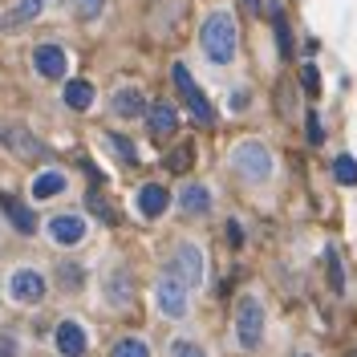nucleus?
I'll return each mask as SVG.
<instances>
[{
    "label": "nucleus",
    "instance_id": "obj_1",
    "mask_svg": "<svg viewBox=\"0 0 357 357\" xmlns=\"http://www.w3.org/2000/svg\"><path fill=\"white\" fill-rule=\"evenodd\" d=\"M199 45L215 66H227V61L236 57V45H240V33H236L231 13H211L199 29Z\"/></svg>",
    "mask_w": 357,
    "mask_h": 357
},
{
    "label": "nucleus",
    "instance_id": "obj_2",
    "mask_svg": "<svg viewBox=\"0 0 357 357\" xmlns=\"http://www.w3.org/2000/svg\"><path fill=\"white\" fill-rule=\"evenodd\" d=\"M231 167L248 178V183H264L272 175V155H268L264 142H240L231 151Z\"/></svg>",
    "mask_w": 357,
    "mask_h": 357
},
{
    "label": "nucleus",
    "instance_id": "obj_3",
    "mask_svg": "<svg viewBox=\"0 0 357 357\" xmlns=\"http://www.w3.org/2000/svg\"><path fill=\"white\" fill-rule=\"evenodd\" d=\"M260 337H264V309L256 296H244L236 305V341L244 349H260Z\"/></svg>",
    "mask_w": 357,
    "mask_h": 357
},
{
    "label": "nucleus",
    "instance_id": "obj_4",
    "mask_svg": "<svg viewBox=\"0 0 357 357\" xmlns=\"http://www.w3.org/2000/svg\"><path fill=\"white\" fill-rule=\"evenodd\" d=\"M171 77H175V86H178V93H183V102L191 106L195 122H199V126H211V122H215V110H211V102H207V98L199 93V86L191 82L187 66H175V69H171Z\"/></svg>",
    "mask_w": 357,
    "mask_h": 357
},
{
    "label": "nucleus",
    "instance_id": "obj_5",
    "mask_svg": "<svg viewBox=\"0 0 357 357\" xmlns=\"http://www.w3.org/2000/svg\"><path fill=\"white\" fill-rule=\"evenodd\" d=\"M203 272H207V264H203V252L195 244H178L175 256H171V276H178L187 289H195V284H203Z\"/></svg>",
    "mask_w": 357,
    "mask_h": 357
},
{
    "label": "nucleus",
    "instance_id": "obj_6",
    "mask_svg": "<svg viewBox=\"0 0 357 357\" xmlns=\"http://www.w3.org/2000/svg\"><path fill=\"white\" fill-rule=\"evenodd\" d=\"M155 301H158V309H162V317H171V321L187 317V284H183L178 276H162V280H158Z\"/></svg>",
    "mask_w": 357,
    "mask_h": 357
},
{
    "label": "nucleus",
    "instance_id": "obj_7",
    "mask_svg": "<svg viewBox=\"0 0 357 357\" xmlns=\"http://www.w3.org/2000/svg\"><path fill=\"white\" fill-rule=\"evenodd\" d=\"M33 69L49 82H61L66 77V49L61 45H37L33 49Z\"/></svg>",
    "mask_w": 357,
    "mask_h": 357
},
{
    "label": "nucleus",
    "instance_id": "obj_8",
    "mask_svg": "<svg viewBox=\"0 0 357 357\" xmlns=\"http://www.w3.org/2000/svg\"><path fill=\"white\" fill-rule=\"evenodd\" d=\"M8 292H13V301L33 305V301H41V296H45V276H41V272H33V268H21V272H13Z\"/></svg>",
    "mask_w": 357,
    "mask_h": 357
},
{
    "label": "nucleus",
    "instance_id": "obj_9",
    "mask_svg": "<svg viewBox=\"0 0 357 357\" xmlns=\"http://www.w3.org/2000/svg\"><path fill=\"white\" fill-rule=\"evenodd\" d=\"M86 345H89V337L77 321H61L57 325V349H61V357H82Z\"/></svg>",
    "mask_w": 357,
    "mask_h": 357
},
{
    "label": "nucleus",
    "instance_id": "obj_10",
    "mask_svg": "<svg viewBox=\"0 0 357 357\" xmlns=\"http://www.w3.org/2000/svg\"><path fill=\"white\" fill-rule=\"evenodd\" d=\"M49 236H53L57 244H77V240L86 236V220H82V215H73V211L53 215V220H49Z\"/></svg>",
    "mask_w": 357,
    "mask_h": 357
},
{
    "label": "nucleus",
    "instance_id": "obj_11",
    "mask_svg": "<svg viewBox=\"0 0 357 357\" xmlns=\"http://www.w3.org/2000/svg\"><path fill=\"white\" fill-rule=\"evenodd\" d=\"M178 207H183V215H207L211 211V191L199 187V183H187L183 195H178Z\"/></svg>",
    "mask_w": 357,
    "mask_h": 357
},
{
    "label": "nucleus",
    "instance_id": "obj_12",
    "mask_svg": "<svg viewBox=\"0 0 357 357\" xmlns=\"http://www.w3.org/2000/svg\"><path fill=\"white\" fill-rule=\"evenodd\" d=\"M175 126H178V110L171 102H155L151 106V134L155 138H167V134H175Z\"/></svg>",
    "mask_w": 357,
    "mask_h": 357
},
{
    "label": "nucleus",
    "instance_id": "obj_13",
    "mask_svg": "<svg viewBox=\"0 0 357 357\" xmlns=\"http://www.w3.org/2000/svg\"><path fill=\"white\" fill-rule=\"evenodd\" d=\"M134 207H138V215H162V211H167V191H162L158 183H146V187L138 191Z\"/></svg>",
    "mask_w": 357,
    "mask_h": 357
},
{
    "label": "nucleus",
    "instance_id": "obj_14",
    "mask_svg": "<svg viewBox=\"0 0 357 357\" xmlns=\"http://www.w3.org/2000/svg\"><path fill=\"white\" fill-rule=\"evenodd\" d=\"M114 114H118V118H142V114H146V102H142V93H138L134 86L118 89V93H114Z\"/></svg>",
    "mask_w": 357,
    "mask_h": 357
},
{
    "label": "nucleus",
    "instance_id": "obj_15",
    "mask_svg": "<svg viewBox=\"0 0 357 357\" xmlns=\"http://www.w3.org/2000/svg\"><path fill=\"white\" fill-rule=\"evenodd\" d=\"M41 8H45V0H24V4H17L13 13L0 17V29H4V33H8V29H21V24H29L33 17H41Z\"/></svg>",
    "mask_w": 357,
    "mask_h": 357
},
{
    "label": "nucleus",
    "instance_id": "obj_16",
    "mask_svg": "<svg viewBox=\"0 0 357 357\" xmlns=\"http://www.w3.org/2000/svg\"><path fill=\"white\" fill-rule=\"evenodd\" d=\"M0 203H4V211H8V220H13L17 231H24V236H33V231H37V220H33V211H29L24 203H17L13 195H0Z\"/></svg>",
    "mask_w": 357,
    "mask_h": 357
},
{
    "label": "nucleus",
    "instance_id": "obj_17",
    "mask_svg": "<svg viewBox=\"0 0 357 357\" xmlns=\"http://www.w3.org/2000/svg\"><path fill=\"white\" fill-rule=\"evenodd\" d=\"M61 191H66V175L61 171H41V175L33 178V199H53Z\"/></svg>",
    "mask_w": 357,
    "mask_h": 357
},
{
    "label": "nucleus",
    "instance_id": "obj_18",
    "mask_svg": "<svg viewBox=\"0 0 357 357\" xmlns=\"http://www.w3.org/2000/svg\"><path fill=\"white\" fill-rule=\"evenodd\" d=\"M66 106L69 110H89V106H93V86H89V82H69Z\"/></svg>",
    "mask_w": 357,
    "mask_h": 357
},
{
    "label": "nucleus",
    "instance_id": "obj_19",
    "mask_svg": "<svg viewBox=\"0 0 357 357\" xmlns=\"http://www.w3.org/2000/svg\"><path fill=\"white\" fill-rule=\"evenodd\" d=\"M333 178L345 187H357V158L354 155H337L333 158Z\"/></svg>",
    "mask_w": 357,
    "mask_h": 357
},
{
    "label": "nucleus",
    "instance_id": "obj_20",
    "mask_svg": "<svg viewBox=\"0 0 357 357\" xmlns=\"http://www.w3.org/2000/svg\"><path fill=\"white\" fill-rule=\"evenodd\" d=\"M114 357H151V345L142 337H126V341L114 345Z\"/></svg>",
    "mask_w": 357,
    "mask_h": 357
},
{
    "label": "nucleus",
    "instance_id": "obj_21",
    "mask_svg": "<svg viewBox=\"0 0 357 357\" xmlns=\"http://www.w3.org/2000/svg\"><path fill=\"white\" fill-rule=\"evenodd\" d=\"M106 146H110L114 155L122 158V162H138V155H134V146L122 138V134H106Z\"/></svg>",
    "mask_w": 357,
    "mask_h": 357
},
{
    "label": "nucleus",
    "instance_id": "obj_22",
    "mask_svg": "<svg viewBox=\"0 0 357 357\" xmlns=\"http://www.w3.org/2000/svg\"><path fill=\"white\" fill-rule=\"evenodd\" d=\"M191 151H195V146H178L175 155H167V171H171V175H183V171H187V167H191Z\"/></svg>",
    "mask_w": 357,
    "mask_h": 357
},
{
    "label": "nucleus",
    "instance_id": "obj_23",
    "mask_svg": "<svg viewBox=\"0 0 357 357\" xmlns=\"http://www.w3.org/2000/svg\"><path fill=\"white\" fill-rule=\"evenodd\" d=\"M272 24H276V45H280V57H292V37H289V24H284V17L276 13V17H272Z\"/></svg>",
    "mask_w": 357,
    "mask_h": 357
},
{
    "label": "nucleus",
    "instance_id": "obj_24",
    "mask_svg": "<svg viewBox=\"0 0 357 357\" xmlns=\"http://www.w3.org/2000/svg\"><path fill=\"white\" fill-rule=\"evenodd\" d=\"M89 207L98 211V220H102V223H110V220H114V207H110V203H106V199H102L98 191H89Z\"/></svg>",
    "mask_w": 357,
    "mask_h": 357
},
{
    "label": "nucleus",
    "instance_id": "obj_25",
    "mask_svg": "<svg viewBox=\"0 0 357 357\" xmlns=\"http://www.w3.org/2000/svg\"><path fill=\"white\" fill-rule=\"evenodd\" d=\"M171 357H207V354H203V345H195V341H175L171 345Z\"/></svg>",
    "mask_w": 357,
    "mask_h": 357
},
{
    "label": "nucleus",
    "instance_id": "obj_26",
    "mask_svg": "<svg viewBox=\"0 0 357 357\" xmlns=\"http://www.w3.org/2000/svg\"><path fill=\"white\" fill-rule=\"evenodd\" d=\"M110 296L118 301V305H130V280H126V276H114V289H110Z\"/></svg>",
    "mask_w": 357,
    "mask_h": 357
},
{
    "label": "nucleus",
    "instance_id": "obj_27",
    "mask_svg": "<svg viewBox=\"0 0 357 357\" xmlns=\"http://www.w3.org/2000/svg\"><path fill=\"white\" fill-rule=\"evenodd\" d=\"M69 4H73V8H77L86 21H93V17L102 13V0H69Z\"/></svg>",
    "mask_w": 357,
    "mask_h": 357
},
{
    "label": "nucleus",
    "instance_id": "obj_28",
    "mask_svg": "<svg viewBox=\"0 0 357 357\" xmlns=\"http://www.w3.org/2000/svg\"><path fill=\"white\" fill-rule=\"evenodd\" d=\"M301 82H305V89H309V93H317V89H321V77H317V66H305V69H301Z\"/></svg>",
    "mask_w": 357,
    "mask_h": 357
},
{
    "label": "nucleus",
    "instance_id": "obj_29",
    "mask_svg": "<svg viewBox=\"0 0 357 357\" xmlns=\"http://www.w3.org/2000/svg\"><path fill=\"white\" fill-rule=\"evenodd\" d=\"M329 276H333V280H329V284H333V292L345 289V280H341V264H337V256H333V252H329Z\"/></svg>",
    "mask_w": 357,
    "mask_h": 357
},
{
    "label": "nucleus",
    "instance_id": "obj_30",
    "mask_svg": "<svg viewBox=\"0 0 357 357\" xmlns=\"http://www.w3.org/2000/svg\"><path fill=\"white\" fill-rule=\"evenodd\" d=\"M325 134H321V122H317V114H309V142H321Z\"/></svg>",
    "mask_w": 357,
    "mask_h": 357
},
{
    "label": "nucleus",
    "instance_id": "obj_31",
    "mask_svg": "<svg viewBox=\"0 0 357 357\" xmlns=\"http://www.w3.org/2000/svg\"><path fill=\"white\" fill-rule=\"evenodd\" d=\"M0 357H17V341L13 337H0Z\"/></svg>",
    "mask_w": 357,
    "mask_h": 357
},
{
    "label": "nucleus",
    "instance_id": "obj_32",
    "mask_svg": "<svg viewBox=\"0 0 357 357\" xmlns=\"http://www.w3.org/2000/svg\"><path fill=\"white\" fill-rule=\"evenodd\" d=\"M227 240H231L236 248L244 244V231H240V223H227Z\"/></svg>",
    "mask_w": 357,
    "mask_h": 357
},
{
    "label": "nucleus",
    "instance_id": "obj_33",
    "mask_svg": "<svg viewBox=\"0 0 357 357\" xmlns=\"http://www.w3.org/2000/svg\"><path fill=\"white\" fill-rule=\"evenodd\" d=\"M248 8H252V13H260V0H244Z\"/></svg>",
    "mask_w": 357,
    "mask_h": 357
},
{
    "label": "nucleus",
    "instance_id": "obj_34",
    "mask_svg": "<svg viewBox=\"0 0 357 357\" xmlns=\"http://www.w3.org/2000/svg\"><path fill=\"white\" fill-rule=\"evenodd\" d=\"M301 357H312V354H301Z\"/></svg>",
    "mask_w": 357,
    "mask_h": 357
},
{
    "label": "nucleus",
    "instance_id": "obj_35",
    "mask_svg": "<svg viewBox=\"0 0 357 357\" xmlns=\"http://www.w3.org/2000/svg\"><path fill=\"white\" fill-rule=\"evenodd\" d=\"M354 357H357V354H354Z\"/></svg>",
    "mask_w": 357,
    "mask_h": 357
}]
</instances>
